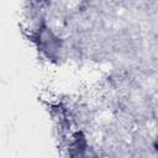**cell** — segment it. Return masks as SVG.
Segmentation results:
<instances>
[{"instance_id":"cell-1","label":"cell","mask_w":158,"mask_h":158,"mask_svg":"<svg viewBox=\"0 0 158 158\" xmlns=\"http://www.w3.org/2000/svg\"><path fill=\"white\" fill-rule=\"evenodd\" d=\"M157 151H158V141H157Z\"/></svg>"}]
</instances>
